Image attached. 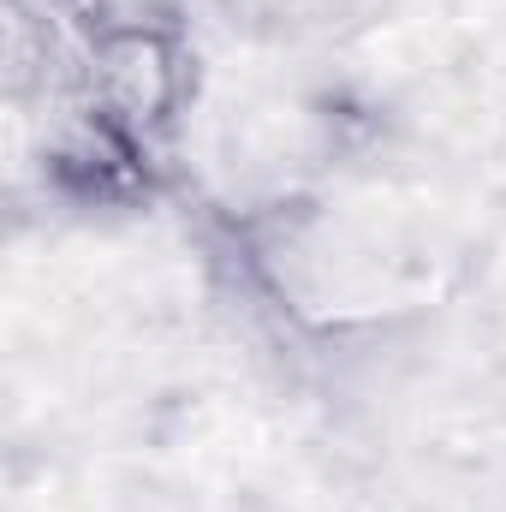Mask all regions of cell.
I'll return each mask as SVG.
<instances>
[{
    "label": "cell",
    "instance_id": "cell-1",
    "mask_svg": "<svg viewBox=\"0 0 506 512\" xmlns=\"http://www.w3.org/2000/svg\"><path fill=\"white\" fill-rule=\"evenodd\" d=\"M90 108L120 137L167 126L185 102V54L155 24H108L90 42Z\"/></svg>",
    "mask_w": 506,
    "mask_h": 512
}]
</instances>
